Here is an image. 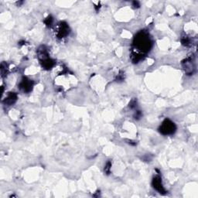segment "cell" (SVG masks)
I'll use <instances>...</instances> for the list:
<instances>
[{"label": "cell", "mask_w": 198, "mask_h": 198, "mask_svg": "<svg viewBox=\"0 0 198 198\" xmlns=\"http://www.w3.org/2000/svg\"><path fill=\"white\" fill-rule=\"evenodd\" d=\"M135 45L138 48V50H142V51L147 50L149 48V45H150L149 39L144 34H142L140 36L137 37V41Z\"/></svg>", "instance_id": "1"}, {"label": "cell", "mask_w": 198, "mask_h": 198, "mask_svg": "<svg viewBox=\"0 0 198 198\" xmlns=\"http://www.w3.org/2000/svg\"><path fill=\"white\" fill-rule=\"evenodd\" d=\"M175 129H176V127H175L174 123H172L168 119L165 120L160 127V131L163 135H169V134L173 133Z\"/></svg>", "instance_id": "2"}, {"label": "cell", "mask_w": 198, "mask_h": 198, "mask_svg": "<svg viewBox=\"0 0 198 198\" xmlns=\"http://www.w3.org/2000/svg\"><path fill=\"white\" fill-rule=\"evenodd\" d=\"M69 32V29H68V26L66 25V24H63V25H60V28H59L58 29V32H57V35H58V36L60 38H63L65 36H67V34H68Z\"/></svg>", "instance_id": "3"}, {"label": "cell", "mask_w": 198, "mask_h": 198, "mask_svg": "<svg viewBox=\"0 0 198 198\" xmlns=\"http://www.w3.org/2000/svg\"><path fill=\"white\" fill-rule=\"evenodd\" d=\"M153 186L155 189H157L159 193H162L164 191V189L162 186V183H161V179L159 177H155V179H153Z\"/></svg>", "instance_id": "4"}, {"label": "cell", "mask_w": 198, "mask_h": 198, "mask_svg": "<svg viewBox=\"0 0 198 198\" xmlns=\"http://www.w3.org/2000/svg\"><path fill=\"white\" fill-rule=\"evenodd\" d=\"M20 86L22 88H23L24 91H29V90H31V87H32V84H31L30 81L29 80H22Z\"/></svg>", "instance_id": "5"}, {"label": "cell", "mask_w": 198, "mask_h": 198, "mask_svg": "<svg viewBox=\"0 0 198 198\" xmlns=\"http://www.w3.org/2000/svg\"><path fill=\"white\" fill-rule=\"evenodd\" d=\"M16 94H14V93H11L8 95V97L5 98V103H7L8 104H13L14 101L16 100Z\"/></svg>", "instance_id": "6"}]
</instances>
